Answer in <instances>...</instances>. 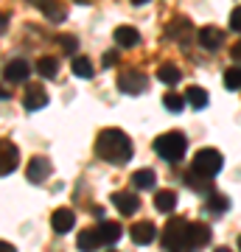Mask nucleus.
<instances>
[{
  "mask_svg": "<svg viewBox=\"0 0 241 252\" xmlns=\"http://www.w3.org/2000/svg\"><path fill=\"white\" fill-rule=\"evenodd\" d=\"M36 73H39L42 79H56V73H59V59H56V56H42V59L36 62Z\"/></svg>",
  "mask_w": 241,
  "mask_h": 252,
  "instance_id": "22",
  "label": "nucleus"
},
{
  "mask_svg": "<svg viewBox=\"0 0 241 252\" xmlns=\"http://www.w3.org/2000/svg\"><path fill=\"white\" fill-rule=\"evenodd\" d=\"M129 233H132V241L143 247V244H152L154 238H157V227H154L152 221H138Z\"/></svg>",
  "mask_w": 241,
  "mask_h": 252,
  "instance_id": "13",
  "label": "nucleus"
},
{
  "mask_svg": "<svg viewBox=\"0 0 241 252\" xmlns=\"http://www.w3.org/2000/svg\"><path fill=\"white\" fill-rule=\"evenodd\" d=\"M96 233H99V238H101V244H115L118 238H121V224L118 221H101L99 227H96Z\"/></svg>",
  "mask_w": 241,
  "mask_h": 252,
  "instance_id": "16",
  "label": "nucleus"
},
{
  "mask_svg": "<svg viewBox=\"0 0 241 252\" xmlns=\"http://www.w3.org/2000/svg\"><path fill=\"white\" fill-rule=\"evenodd\" d=\"M17 162H20L17 146L11 143V140H3V168H0V174H3V177H9V174L17 168Z\"/></svg>",
  "mask_w": 241,
  "mask_h": 252,
  "instance_id": "14",
  "label": "nucleus"
},
{
  "mask_svg": "<svg viewBox=\"0 0 241 252\" xmlns=\"http://www.w3.org/2000/svg\"><path fill=\"white\" fill-rule=\"evenodd\" d=\"M239 252H241V235H239Z\"/></svg>",
  "mask_w": 241,
  "mask_h": 252,
  "instance_id": "35",
  "label": "nucleus"
},
{
  "mask_svg": "<svg viewBox=\"0 0 241 252\" xmlns=\"http://www.w3.org/2000/svg\"><path fill=\"white\" fill-rule=\"evenodd\" d=\"M154 207H157V210H160V213H171V210H174V207H177V193H174V190H157V193H154Z\"/></svg>",
  "mask_w": 241,
  "mask_h": 252,
  "instance_id": "20",
  "label": "nucleus"
},
{
  "mask_svg": "<svg viewBox=\"0 0 241 252\" xmlns=\"http://www.w3.org/2000/svg\"><path fill=\"white\" fill-rule=\"evenodd\" d=\"M109 252H115V250H109Z\"/></svg>",
  "mask_w": 241,
  "mask_h": 252,
  "instance_id": "36",
  "label": "nucleus"
},
{
  "mask_svg": "<svg viewBox=\"0 0 241 252\" xmlns=\"http://www.w3.org/2000/svg\"><path fill=\"white\" fill-rule=\"evenodd\" d=\"M118 87H121V93H126V95H143L146 87H149V79H146V73H140V70H124L118 76Z\"/></svg>",
  "mask_w": 241,
  "mask_h": 252,
  "instance_id": "5",
  "label": "nucleus"
},
{
  "mask_svg": "<svg viewBox=\"0 0 241 252\" xmlns=\"http://www.w3.org/2000/svg\"><path fill=\"white\" fill-rule=\"evenodd\" d=\"M56 45H62L65 54H76L79 39H76V36H70V34H59V36H56Z\"/></svg>",
  "mask_w": 241,
  "mask_h": 252,
  "instance_id": "28",
  "label": "nucleus"
},
{
  "mask_svg": "<svg viewBox=\"0 0 241 252\" xmlns=\"http://www.w3.org/2000/svg\"><path fill=\"white\" fill-rule=\"evenodd\" d=\"M28 73H31V64L26 62V59H11V62H6V67H3V79L6 81H26Z\"/></svg>",
  "mask_w": 241,
  "mask_h": 252,
  "instance_id": "10",
  "label": "nucleus"
},
{
  "mask_svg": "<svg viewBox=\"0 0 241 252\" xmlns=\"http://www.w3.org/2000/svg\"><path fill=\"white\" fill-rule=\"evenodd\" d=\"M213 252H230V250H227V247H219V250H213Z\"/></svg>",
  "mask_w": 241,
  "mask_h": 252,
  "instance_id": "34",
  "label": "nucleus"
},
{
  "mask_svg": "<svg viewBox=\"0 0 241 252\" xmlns=\"http://www.w3.org/2000/svg\"><path fill=\"white\" fill-rule=\"evenodd\" d=\"M36 6H39V9H42L51 20H65V17H68V11H65L62 6H51V3H45V0H42V3H36Z\"/></svg>",
  "mask_w": 241,
  "mask_h": 252,
  "instance_id": "29",
  "label": "nucleus"
},
{
  "mask_svg": "<svg viewBox=\"0 0 241 252\" xmlns=\"http://www.w3.org/2000/svg\"><path fill=\"white\" fill-rule=\"evenodd\" d=\"M96 154L109 165H126L132 160V140L124 129H104L96 140Z\"/></svg>",
  "mask_w": 241,
  "mask_h": 252,
  "instance_id": "1",
  "label": "nucleus"
},
{
  "mask_svg": "<svg viewBox=\"0 0 241 252\" xmlns=\"http://www.w3.org/2000/svg\"><path fill=\"white\" fill-rule=\"evenodd\" d=\"M51 171H54V165H51V160L48 157H34V160L28 162V182H34V185H42L48 177H51Z\"/></svg>",
  "mask_w": 241,
  "mask_h": 252,
  "instance_id": "6",
  "label": "nucleus"
},
{
  "mask_svg": "<svg viewBox=\"0 0 241 252\" xmlns=\"http://www.w3.org/2000/svg\"><path fill=\"white\" fill-rule=\"evenodd\" d=\"M210 241V227L202 221H191L188 224V247H205Z\"/></svg>",
  "mask_w": 241,
  "mask_h": 252,
  "instance_id": "12",
  "label": "nucleus"
},
{
  "mask_svg": "<svg viewBox=\"0 0 241 252\" xmlns=\"http://www.w3.org/2000/svg\"><path fill=\"white\" fill-rule=\"evenodd\" d=\"M0 252H14V247H11L9 241H3V244H0Z\"/></svg>",
  "mask_w": 241,
  "mask_h": 252,
  "instance_id": "33",
  "label": "nucleus"
},
{
  "mask_svg": "<svg viewBox=\"0 0 241 252\" xmlns=\"http://www.w3.org/2000/svg\"><path fill=\"white\" fill-rule=\"evenodd\" d=\"M76 247H79L81 252H96L101 247V238L96 230H81L79 238H76Z\"/></svg>",
  "mask_w": 241,
  "mask_h": 252,
  "instance_id": "17",
  "label": "nucleus"
},
{
  "mask_svg": "<svg viewBox=\"0 0 241 252\" xmlns=\"http://www.w3.org/2000/svg\"><path fill=\"white\" fill-rule=\"evenodd\" d=\"M227 207H230V199H227V196H222V193H210V196H207V205H205L207 213L219 216V213H224Z\"/></svg>",
  "mask_w": 241,
  "mask_h": 252,
  "instance_id": "25",
  "label": "nucleus"
},
{
  "mask_svg": "<svg viewBox=\"0 0 241 252\" xmlns=\"http://www.w3.org/2000/svg\"><path fill=\"white\" fill-rule=\"evenodd\" d=\"M230 28L233 31H241V6H236L230 11Z\"/></svg>",
  "mask_w": 241,
  "mask_h": 252,
  "instance_id": "30",
  "label": "nucleus"
},
{
  "mask_svg": "<svg viewBox=\"0 0 241 252\" xmlns=\"http://www.w3.org/2000/svg\"><path fill=\"white\" fill-rule=\"evenodd\" d=\"M73 76H76V79H93V62H90L87 56H73Z\"/></svg>",
  "mask_w": 241,
  "mask_h": 252,
  "instance_id": "23",
  "label": "nucleus"
},
{
  "mask_svg": "<svg viewBox=\"0 0 241 252\" xmlns=\"http://www.w3.org/2000/svg\"><path fill=\"white\" fill-rule=\"evenodd\" d=\"M163 107L171 109V112H182L185 98H182V95H177V93H166V95H163Z\"/></svg>",
  "mask_w": 241,
  "mask_h": 252,
  "instance_id": "26",
  "label": "nucleus"
},
{
  "mask_svg": "<svg viewBox=\"0 0 241 252\" xmlns=\"http://www.w3.org/2000/svg\"><path fill=\"white\" fill-rule=\"evenodd\" d=\"M188 224L185 219H171L163 230V250L166 252H182L188 250Z\"/></svg>",
  "mask_w": 241,
  "mask_h": 252,
  "instance_id": "4",
  "label": "nucleus"
},
{
  "mask_svg": "<svg viewBox=\"0 0 241 252\" xmlns=\"http://www.w3.org/2000/svg\"><path fill=\"white\" fill-rule=\"evenodd\" d=\"M112 205L118 207L121 216H135L138 207H140V199L135 196L132 190H115V193H112Z\"/></svg>",
  "mask_w": 241,
  "mask_h": 252,
  "instance_id": "8",
  "label": "nucleus"
},
{
  "mask_svg": "<svg viewBox=\"0 0 241 252\" xmlns=\"http://www.w3.org/2000/svg\"><path fill=\"white\" fill-rule=\"evenodd\" d=\"M230 56H233V62H236V64H241V39L230 48Z\"/></svg>",
  "mask_w": 241,
  "mask_h": 252,
  "instance_id": "31",
  "label": "nucleus"
},
{
  "mask_svg": "<svg viewBox=\"0 0 241 252\" xmlns=\"http://www.w3.org/2000/svg\"><path fill=\"white\" fill-rule=\"evenodd\" d=\"M185 149H188V140L182 132H166V135H160L154 140V152L160 154L166 162H171V165H177L185 157Z\"/></svg>",
  "mask_w": 241,
  "mask_h": 252,
  "instance_id": "2",
  "label": "nucleus"
},
{
  "mask_svg": "<svg viewBox=\"0 0 241 252\" xmlns=\"http://www.w3.org/2000/svg\"><path fill=\"white\" fill-rule=\"evenodd\" d=\"M224 165V157L219 149H199L194 154V160H191V171L199 174V177H207V180H213L216 174L222 171Z\"/></svg>",
  "mask_w": 241,
  "mask_h": 252,
  "instance_id": "3",
  "label": "nucleus"
},
{
  "mask_svg": "<svg viewBox=\"0 0 241 252\" xmlns=\"http://www.w3.org/2000/svg\"><path fill=\"white\" fill-rule=\"evenodd\" d=\"M224 87H227V90H241V67L224 70Z\"/></svg>",
  "mask_w": 241,
  "mask_h": 252,
  "instance_id": "27",
  "label": "nucleus"
},
{
  "mask_svg": "<svg viewBox=\"0 0 241 252\" xmlns=\"http://www.w3.org/2000/svg\"><path fill=\"white\" fill-rule=\"evenodd\" d=\"M185 185H188L191 190L202 193V196H210V190H213V185L207 182V177H199V174H194V171L185 174Z\"/></svg>",
  "mask_w": 241,
  "mask_h": 252,
  "instance_id": "21",
  "label": "nucleus"
},
{
  "mask_svg": "<svg viewBox=\"0 0 241 252\" xmlns=\"http://www.w3.org/2000/svg\"><path fill=\"white\" fill-rule=\"evenodd\" d=\"M199 45L205 48V51H210V54H216V51L224 45V34L219 31V28H213V26L199 28Z\"/></svg>",
  "mask_w": 241,
  "mask_h": 252,
  "instance_id": "9",
  "label": "nucleus"
},
{
  "mask_svg": "<svg viewBox=\"0 0 241 252\" xmlns=\"http://www.w3.org/2000/svg\"><path fill=\"white\" fill-rule=\"evenodd\" d=\"M157 79H160L163 84H177V81L182 79V70H179L177 64L163 62V64H160V70H157Z\"/></svg>",
  "mask_w": 241,
  "mask_h": 252,
  "instance_id": "24",
  "label": "nucleus"
},
{
  "mask_svg": "<svg viewBox=\"0 0 241 252\" xmlns=\"http://www.w3.org/2000/svg\"><path fill=\"white\" fill-rule=\"evenodd\" d=\"M112 36H115V42L121 48H132V45L140 42V34H138V28H132V26H118Z\"/></svg>",
  "mask_w": 241,
  "mask_h": 252,
  "instance_id": "15",
  "label": "nucleus"
},
{
  "mask_svg": "<svg viewBox=\"0 0 241 252\" xmlns=\"http://www.w3.org/2000/svg\"><path fill=\"white\" fill-rule=\"evenodd\" d=\"M154 182H157V177H154L152 168H138V171L132 174V185L138 190H152Z\"/></svg>",
  "mask_w": 241,
  "mask_h": 252,
  "instance_id": "19",
  "label": "nucleus"
},
{
  "mask_svg": "<svg viewBox=\"0 0 241 252\" xmlns=\"http://www.w3.org/2000/svg\"><path fill=\"white\" fill-rule=\"evenodd\" d=\"M73 224H76V216H73V210H68V207H59L54 216H51V227H54V233H59V235L70 233Z\"/></svg>",
  "mask_w": 241,
  "mask_h": 252,
  "instance_id": "11",
  "label": "nucleus"
},
{
  "mask_svg": "<svg viewBox=\"0 0 241 252\" xmlns=\"http://www.w3.org/2000/svg\"><path fill=\"white\" fill-rule=\"evenodd\" d=\"M115 62H118V51H107L104 54V64L109 67V64H115Z\"/></svg>",
  "mask_w": 241,
  "mask_h": 252,
  "instance_id": "32",
  "label": "nucleus"
},
{
  "mask_svg": "<svg viewBox=\"0 0 241 252\" xmlns=\"http://www.w3.org/2000/svg\"><path fill=\"white\" fill-rule=\"evenodd\" d=\"M185 104L188 107H194V109H205L207 107V90L205 87H188L185 90Z\"/></svg>",
  "mask_w": 241,
  "mask_h": 252,
  "instance_id": "18",
  "label": "nucleus"
},
{
  "mask_svg": "<svg viewBox=\"0 0 241 252\" xmlns=\"http://www.w3.org/2000/svg\"><path fill=\"white\" fill-rule=\"evenodd\" d=\"M23 107H26L28 112H36V109L48 107V93H45L42 84H28L26 95H23Z\"/></svg>",
  "mask_w": 241,
  "mask_h": 252,
  "instance_id": "7",
  "label": "nucleus"
}]
</instances>
